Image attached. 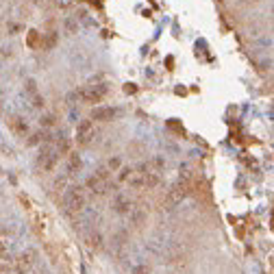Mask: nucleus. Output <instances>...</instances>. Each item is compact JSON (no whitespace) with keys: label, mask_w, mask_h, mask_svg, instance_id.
Masks as SVG:
<instances>
[{"label":"nucleus","mask_w":274,"mask_h":274,"mask_svg":"<svg viewBox=\"0 0 274 274\" xmlns=\"http://www.w3.org/2000/svg\"><path fill=\"white\" fill-rule=\"evenodd\" d=\"M35 42H37V31H31V35H29V44H31V46H35Z\"/></svg>","instance_id":"nucleus-15"},{"label":"nucleus","mask_w":274,"mask_h":274,"mask_svg":"<svg viewBox=\"0 0 274 274\" xmlns=\"http://www.w3.org/2000/svg\"><path fill=\"white\" fill-rule=\"evenodd\" d=\"M26 90H29V94H37V87H35V81H26Z\"/></svg>","instance_id":"nucleus-13"},{"label":"nucleus","mask_w":274,"mask_h":274,"mask_svg":"<svg viewBox=\"0 0 274 274\" xmlns=\"http://www.w3.org/2000/svg\"><path fill=\"white\" fill-rule=\"evenodd\" d=\"M81 168V159L79 155H70V161H68V174H74V170Z\"/></svg>","instance_id":"nucleus-10"},{"label":"nucleus","mask_w":274,"mask_h":274,"mask_svg":"<svg viewBox=\"0 0 274 274\" xmlns=\"http://www.w3.org/2000/svg\"><path fill=\"white\" fill-rule=\"evenodd\" d=\"M131 174H133V168H122V170H120V181H122V183H124V181H129Z\"/></svg>","instance_id":"nucleus-12"},{"label":"nucleus","mask_w":274,"mask_h":274,"mask_svg":"<svg viewBox=\"0 0 274 274\" xmlns=\"http://www.w3.org/2000/svg\"><path fill=\"white\" fill-rule=\"evenodd\" d=\"M37 264V253L33 248L24 250L18 259H13V270H11V274H24V272H31L33 268H35Z\"/></svg>","instance_id":"nucleus-3"},{"label":"nucleus","mask_w":274,"mask_h":274,"mask_svg":"<svg viewBox=\"0 0 274 274\" xmlns=\"http://www.w3.org/2000/svg\"><path fill=\"white\" fill-rule=\"evenodd\" d=\"M63 205L70 213H79L83 211V207L87 205V194L85 187H79V185H72V187L65 189L63 194Z\"/></svg>","instance_id":"nucleus-1"},{"label":"nucleus","mask_w":274,"mask_h":274,"mask_svg":"<svg viewBox=\"0 0 274 274\" xmlns=\"http://www.w3.org/2000/svg\"><path fill=\"white\" fill-rule=\"evenodd\" d=\"M116 107H94L91 109V120H98V122H109V120H116L118 116Z\"/></svg>","instance_id":"nucleus-8"},{"label":"nucleus","mask_w":274,"mask_h":274,"mask_svg":"<svg viewBox=\"0 0 274 274\" xmlns=\"http://www.w3.org/2000/svg\"><path fill=\"white\" fill-rule=\"evenodd\" d=\"M11 124H13L15 133H20V135H24V133H26V122H22L20 118H13V120H11Z\"/></svg>","instance_id":"nucleus-11"},{"label":"nucleus","mask_w":274,"mask_h":274,"mask_svg":"<svg viewBox=\"0 0 274 274\" xmlns=\"http://www.w3.org/2000/svg\"><path fill=\"white\" fill-rule=\"evenodd\" d=\"M57 161H59L57 146H54L52 141H46V146L42 148L40 157H37V166H40L42 170H52L54 166H57Z\"/></svg>","instance_id":"nucleus-2"},{"label":"nucleus","mask_w":274,"mask_h":274,"mask_svg":"<svg viewBox=\"0 0 274 274\" xmlns=\"http://www.w3.org/2000/svg\"><path fill=\"white\" fill-rule=\"evenodd\" d=\"M109 168H111V170H118V168H120V159H118V157L111 159V161H109Z\"/></svg>","instance_id":"nucleus-14"},{"label":"nucleus","mask_w":274,"mask_h":274,"mask_svg":"<svg viewBox=\"0 0 274 274\" xmlns=\"http://www.w3.org/2000/svg\"><path fill=\"white\" fill-rule=\"evenodd\" d=\"M187 191H189V177L185 174L183 181H179L177 185H174L172 189H170V194H168V205L170 207H174V205H179L181 200L187 196Z\"/></svg>","instance_id":"nucleus-4"},{"label":"nucleus","mask_w":274,"mask_h":274,"mask_svg":"<svg viewBox=\"0 0 274 274\" xmlns=\"http://www.w3.org/2000/svg\"><path fill=\"white\" fill-rule=\"evenodd\" d=\"M87 189L94 191L98 196H102V194H107V191H116V185H113L111 181H102L100 177L94 174V177L87 179Z\"/></svg>","instance_id":"nucleus-7"},{"label":"nucleus","mask_w":274,"mask_h":274,"mask_svg":"<svg viewBox=\"0 0 274 274\" xmlns=\"http://www.w3.org/2000/svg\"><path fill=\"white\" fill-rule=\"evenodd\" d=\"M113 209H116L118 213H131V209H133V205H131V200H129V196H124V194H118L116 196V200H113Z\"/></svg>","instance_id":"nucleus-9"},{"label":"nucleus","mask_w":274,"mask_h":274,"mask_svg":"<svg viewBox=\"0 0 274 274\" xmlns=\"http://www.w3.org/2000/svg\"><path fill=\"white\" fill-rule=\"evenodd\" d=\"M81 91V100L85 102H100L107 94V85H87Z\"/></svg>","instance_id":"nucleus-6"},{"label":"nucleus","mask_w":274,"mask_h":274,"mask_svg":"<svg viewBox=\"0 0 274 274\" xmlns=\"http://www.w3.org/2000/svg\"><path fill=\"white\" fill-rule=\"evenodd\" d=\"M94 122L91 120H83V122L76 127V141H79L81 146H90L91 141H94Z\"/></svg>","instance_id":"nucleus-5"}]
</instances>
